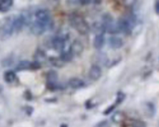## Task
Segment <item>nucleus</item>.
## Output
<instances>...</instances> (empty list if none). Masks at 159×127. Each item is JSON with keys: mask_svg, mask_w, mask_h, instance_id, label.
<instances>
[{"mask_svg": "<svg viewBox=\"0 0 159 127\" xmlns=\"http://www.w3.org/2000/svg\"><path fill=\"white\" fill-rule=\"evenodd\" d=\"M71 23L73 27L81 34H86L89 31V27L85 21L78 16L71 17Z\"/></svg>", "mask_w": 159, "mask_h": 127, "instance_id": "obj_1", "label": "nucleus"}, {"mask_svg": "<svg viewBox=\"0 0 159 127\" xmlns=\"http://www.w3.org/2000/svg\"><path fill=\"white\" fill-rule=\"evenodd\" d=\"M102 24L104 26L105 32L110 34H116L119 32L117 23L115 24L114 22L113 19L109 15L105 16L103 17Z\"/></svg>", "mask_w": 159, "mask_h": 127, "instance_id": "obj_2", "label": "nucleus"}, {"mask_svg": "<svg viewBox=\"0 0 159 127\" xmlns=\"http://www.w3.org/2000/svg\"><path fill=\"white\" fill-rule=\"evenodd\" d=\"M35 17L37 18L36 21L44 26H47L50 22V14L49 12L45 9H39L35 13Z\"/></svg>", "mask_w": 159, "mask_h": 127, "instance_id": "obj_3", "label": "nucleus"}, {"mask_svg": "<svg viewBox=\"0 0 159 127\" xmlns=\"http://www.w3.org/2000/svg\"><path fill=\"white\" fill-rule=\"evenodd\" d=\"M117 24L119 32H122L124 33H129L133 28L125 17L120 19L117 21Z\"/></svg>", "mask_w": 159, "mask_h": 127, "instance_id": "obj_4", "label": "nucleus"}, {"mask_svg": "<svg viewBox=\"0 0 159 127\" xmlns=\"http://www.w3.org/2000/svg\"><path fill=\"white\" fill-rule=\"evenodd\" d=\"M101 69L96 65L91 66L89 71V77L93 80H98L101 76Z\"/></svg>", "mask_w": 159, "mask_h": 127, "instance_id": "obj_5", "label": "nucleus"}, {"mask_svg": "<svg viewBox=\"0 0 159 127\" xmlns=\"http://www.w3.org/2000/svg\"><path fill=\"white\" fill-rule=\"evenodd\" d=\"M143 110L145 115L148 118H152L155 114V105L151 102H147L144 104Z\"/></svg>", "mask_w": 159, "mask_h": 127, "instance_id": "obj_6", "label": "nucleus"}, {"mask_svg": "<svg viewBox=\"0 0 159 127\" xmlns=\"http://www.w3.org/2000/svg\"><path fill=\"white\" fill-rule=\"evenodd\" d=\"M109 44L111 48L117 49L120 48L123 45L122 40L117 37H112L109 39Z\"/></svg>", "mask_w": 159, "mask_h": 127, "instance_id": "obj_7", "label": "nucleus"}, {"mask_svg": "<svg viewBox=\"0 0 159 127\" xmlns=\"http://www.w3.org/2000/svg\"><path fill=\"white\" fill-rule=\"evenodd\" d=\"M125 118L126 116L125 114L120 111L115 112L111 117L112 121L116 124H120L123 123L125 120Z\"/></svg>", "mask_w": 159, "mask_h": 127, "instance_id": "obj_8", "label": "nucleus"}, {"mask_svg": "<svg viewBox=\"0 0 159 127\" xmlns=\"http://www.w3.org/2000/svg\"><path fill=\"white\" fill-rule=\"evenodd\" d=\"M104 44V37L103 34H96L93 42V45L96 49H101Z\"/></svg>", "mask_w": 159, "mask_h": 127, "instance_id": "obj_9", "label": "nucleus"}, {"mask_svg": "<svg viewBox=\"0 0 159 127\" xmlns=\"http://www.w3.org/2000/svg\"><path fill=\"white\" fill-rule=\"evenodd\" d=\"M45 27L37 21H35L32 26V32L36 35H40L42 34L45 31Z\"/></svg>", "mask_w": 159, "mask_h": 127, "instance_id": "obj_10", "label": "nucleus"}, {"mask_svg": "<svg viewBox=\"0 0 159 127\" xmlns=\"http://www.w3.org/2000/svg\"><path fill=\"white\" fill-rule=\"evenodd\" d=\"M53 44L54 48L57 50H61L65 47V41L63 38L60 37H57L54 39L53 41Z\"/></svg>", "mask_w": 159, "mask_h": 127, "instance_id": "obj_11", "label": "nucleus"}, {"mask_svg": "<svg viewBox=\"0 0 159 127\" xmlns=\"http://www.w3.org/2000/svg\"><path fill=\"white\" fill-rule=\"evenodd\" d=\"M69 85L71 88H79L84 86L83 81L78 78H73L69 81Z\"/></svg>", "mask_w": 159, "mask_h": 127, "instance_id": "obj_12", "label": "nucleus"}, {"mask_svg": "<svg viewBox=\"0 0 159 127\" xmlns=\"http://www.w3.org/2000/svg\"><path fill=\"white\" fill-rule=\"evenodd\" d=\"M12 0H0V11H7L12 5Z\"/></svg>", "mask_w": 159, "mask_h": 127, "instance_id": "obj_13", "label": "nucleus"}, {"mask_svg": "<svg viewBox=\"0 0 159 127\" xmlns=\"http://www.w3.org/2000/svg\"><path fill=\"white\" fill-rule=\"evenodd\" d=\"M83 50V45L77 41H75L73 42L71 48V54H80Z\"/></svg>", "mask_w": 159, "mask_h": 127, "instance_id": "obj_14", "label": "nucleus"}, {"mask_svg": "<svg viewBox=\"0 0 159 127\" xmlns=\"http://www.w3.org/2000/svg\"><path fill=\"white\" fill-rule=\"evenodd\" d=\"M4 80H6V82L8 83H11L12 82L15 78H16V74L14 72L11 71V70H9L7 71L4 75Z\"/></svg>", "mask_w": 159, "mask_h": 127, "instance_id": "obj_15", "label": "nucleus"}, {"mask_svg": "<svg viewBox=\"0 0 159 127\" xmlns=\"http://www.w3.org/2000/svg\"><path fill=\"white\" fill-rule=\"evenodd\" d=\"M31 66V64L28 61H22L20 62L17 67V69L19 70H25L29 68Z\"/></svg>", "mask_w": 159, "mask_h": 127, "instance_id": "obj_16", "label": "nucleus"}, {"mask_svg": "<svg viewBox=\"0 0 159 127\" xmlns=\"http://www.w3.org/2000/svg\"><path fill=\"white\" fill-rule=\"evenodd\" d=\"M57 75L55 72H50L48 73V80L50 85H53L57 81Z\"/></svg>", "mask_w": 159, "mask_h": 127, "instance_id": "obj_17", "label": "nucleus"}, {"mask_svg": "<svg viewBox=\"0 0 159 127\" xmlns=\"http://www.w3.org/2000/svg\"><path fill=\"white\" fill-rule=\"evenodd\" d=\"M94 127H110V123L107 120H103L97 123Z\"/></svg>", "mask_w": 159, "mask_h": 127, "instance_id": "obj_18", "label": "nucleus"}, {"mask_svg": "<svg viewBox=\"0 0 159 127\" xmlns=\"http://www.w3.org/2000/svg\"><path fill=\"white\" fill-rule=\"evenodd\" d=\"M125 98V95L124 93H122V92H119L117 96V99H116V103L119 104Z\"/></svg>", "mask_w": 159, "mask_h": 127, "instance_id": "obj_19", "label": "nucleus"}, {"mask_svg": "<svg viewBox=\"0 0 159 127\" xmlns=\"http://www.w3.org/2000/svg\"><path fill=\"white\" fill-rule=\"evenodd\" d=\"M132 127H146L145 123L142 121H135L132 124Z\"/></svg>", "mask_w": 159, "mask_h": 127, "instance_id": "obj_20", "label": "nucleus"}, {"mask_svg": "<svg viewBox=\"0 0 159 127\" xmlns=\"http://www.w3.org/2000/svg\"><path fill=\"white\" fill-rule=\"evenodd\" d=\"M135 0H124V4L127 7H130L134 4Z\"/></svg>", "mask_w": 159, "mask_h": 127, "instance_id": "obj_21", "label": "nucleus"}, {"mask_svg": "<svg viewBox=\"0 0 159 127\" xmlns=\"http://www.w3.org/2000/svg\"><path fill=\"white\" fill-rule=\"evenodd\" d=\"M155 10L157 14H159V0H157L155 4Z\"/></svg>", "mask_w": 159, "mask_h": 127, "instance_id": "obj_22", "label": "nucleus"}, {"mask_svg": "<svg viewBox=\"0 0 159 127\" xmlns=\"http://www.w3.org/2000/svg\"><path fill=\"white\" fill-rule=\"evenodd\" d=\"M114 108H115V106H110L108 109H107L105 111H104V114H106V115H108V114H109L114 109Z\"/></svg>", "mask_w": 159, "mask_h": 127, "instance_id": "obj_23", "label": "nucleus"}, {"mask_svg": "<svg viewBox=\"0 0 159 127\" xmlns=\"http://www.w3.org/2000/svg\"><path fill=\"white\" fill-rule=\"evenodd\" d=\"M92 1H93L94 2H99L101 0H92Z\"/></svg>", "mask_w": 159, "mask_h": 127, "instance_id": "obj_24", "label": "nucleus"}, {"mask_svg": "<svg viewBox=\"0 0 159 127\" xmlns=\"http://www.w3.org/2000/svg\"><path fill=\"white\" fill-rule=\"evenodd\" d=\"M61 127H67V126L66 125H61Z\"/></svg>", "mask_w": 159, "mask_h": 127, "instance_id": "obj_25", "label": "nucleus"}]
</instances>
